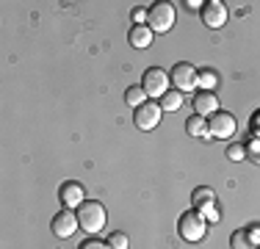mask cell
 Returning <instances> with one entry per match:
<instances>
[{
  "label": "cell",
  "instance_id": "7a4b0ae2",
  "mask_svg": "<svg viewBox=\"0 0 260 249\" xmlns=\"http://www.w3.org/2000/svg\"><path fill=\"white\" fill-rule=\"evenodd\" d=\"M75 213H78V224L86 230V233H100V230L105 227V222H108L105 205L97 202V199H86Z\"/></svg>",
  "mask_w": 260,
  "mask_h": 249
},
{
  "label": "cell",
  "instance_id": "cb8c5ba5",
  "mask_svg": "<svg viewBox=\"0 0 260 249\" xmlns=\"http://www.w3.org/2000/svg\"><path fill=\"white\" fill-rule=\"evenodd\" d=\"M133 22L136 25H144L147 22V9H136L133 11Z\"/></svg>",
  "mask_w": 260,
  "mask_h": 249
},
{
  "label": "cell",
  "instance_id": "9a60e30c",
  "mask_svg": "<svg viewBox=\"0 0 260 249\" xmlns=\"http://www.w3.org/2000/svg\"><path fill=\"white\" fill-rule=\"evenodd\" d=\"M216 202V194L213 189H208V185H200V189H194V194H191V205H194V210H202L208 208V205Z\"/></svg>",
  "mask_w": 260,
  "mask_h": 249
},
{
  "label": "cell",
  "instance_id": "603a6c76",
  "mask_svg": "<svg viewBox=\"0 0 260 249\" xmlns=\"http://www.w3.org/2000/svg\"><path fill=\"white\" fill-rule=\"evenodd\" d=\"M78 249H111L108 246V241H100V238H89V241H83Z\"/></svg>",
  "mask_w": 260,
  "mask_h": 249
},
{
  "label": "cell",
  "instance_id": "d4e9b609",
  "mask_svg": "<svg viewBox=\"0 0 260 249\" xmlns=\"http://www.w3.org/2000/svg\"><path fill=\"white\" fill-rule=\"evenodd\" d=\"M252 128H255V133H257V139H260V111L255 114V119H252Z\"/></svg>",
  "mask_w": 260,
  "mask_h": 249
},
{
  "label": "cell",
  "instance_id": "9c48e42d",
  "mask_svg": "<svg viewBox=\"0 0 260 249\" xmlns=\"http://www.w3.org/2000/svg\"><path fill=\"white\" fill-rule=\"evenodd\" d=\"M200 17H202V22H205V28H224V22H227V6L221 3V0H208L205 6H202V11H200Z\"/></svg>",
  "mask_w": 260,
  "mask_h": 249
},
{
  "label": "cell",
  "instance_id": "7402d4cb",
  "mask_svg": "<svg viewBox=\"0 0 260 249\" xmlns=\"http://www.w3.org/2000/svg\"><path fill=\"white\" fill-rule=\"evenodd\" d=\"M200 213L205 216L208 222H219V219H221V213H219V208H216V202H213V205H208V208H202Z\"/></svg>",
  "mask_w": 260,
  "mask_h": 249
},
{
  "label": "cell",
  "instance_id": "4fadbf2b",
  "mask_svg": "<svg viewBox=\"0 0 260 249\" xmlns=\"http://www.w3.org/2000/svg\"><path fill=\"white\" fill-rule=\"evenodd\" d=\"M152 36H155V34L150 30V25H147V22H144V25H133V28L127 30V42H130L136 50L150 47V45H152Z\"/></svg>",
  "mask_w": 260,
  "mask_h": 249
},
{
  "label": "cell",
  "instance_id": "ffe728a7",
  "mask_svg": "<svg viewBox=\"0 0 260 249\" xmlns=\"http://www.w3.org/2000/svg\"><path fill=\"white\" fill-rule=\"evenodd\" d=\"M108 246H111V249H127L130 241H127L125 233H111V235H108Z\"/></svg>",
  "mask_w": 260,
  "mask_h": 249
},
{
  "label": "cell",
  "instance_id": "52a82bcc",
  "mask_svg": "<svg viewBox=\"0 0 260 249\" xmlns=\"http://www.w3.org/2000/svg\"><path fill=\"white\" fill-rule=\"evenodd\" d=\"M160 116H164V108H160V103L155 100H147L144 105H139L133 114V122L139 130H155L160 124Z\"/></svg>",
  "mask_w": 260,
  "mask_h": 249
},
{
  "label": "cell",
  "instance_id": "3957f363",
  "mask_svg": "<svg viewBox=\"0 0 260 249\" xmlns=\"http://www.w3.org/2000/svg\"><path fill=\"white\" fill-rule=\"evenodd\" d=\"M169 86H172V78L160 67H150V70H144V75H141V89H144V95L150 100H160L169 91Z\"/></svg>",
  "mask_w": 260,
  "mask_h": 249
},
{
  "label": "cell",
  "instance_id": "2e32d148",
  "mask_svg": "<svg viewBox=\"0 0 260 249\" xmlns=\"http://www.w3.org/2000/svg\"><path fill=\"white\" fill-rule=\"evenodd\" d=\"M160 108H164V111H180L183 108V91L169 89L164 97H160Z\"/></svg>",
  "mask_w": 260,
  "mask_h": 249
},
{
  "label": "cell",
  "instance_id": "8992f818",
  "mask_svg": "<svg viewBox=\"0 0 260 249\" xmlns=\"http://www.w3.org/2000/svg\"><path fill=\"white\" fill-rule=\"evenodd\" d=\"M235 128V116L230 111H216L213 116H208V139H233Z\"/></svg>",
  "mask_w": 260,
  "mask_h": 249
},
{
  "label": "cell",
  "instance_id": "484cf974",
  "mask_svg": "<svg viewBox=\"0 0 260 249\" xmlns=\"http://www.w3.org/2000/svg\"><path fill=\"white\" fill-rule=\"evenodd\" d=\"M185 6H188V9H200L202 11V6H205V3H202V0H188Z\"/></svg>",
  "mask_w": 260,
  "mask_h": 249
},
{
  "label": "cell",
  "instance_id": "8fae6325",
  "mask_svg": "<svg viewBox=\"0 0 260 249\" xmlns=\"http://www.w3.org/2000/svg\"><path fill=\"white\" fill-rule=\"evenodd\" d=\"M230 249H260V227L249 224L230 235Z\"/></svg>",
  "mask_w": 260,
  "mask_h": 249
},
{
  "label": "cell",
  "instance_id": "44dd1931",
  "mask_svg": "<svg viewBox=\"0 0 260 249\" xmlns=\"http://www.w3.org/2000/svg\"><path fill=\"white\" fill-rule=\"evenodd\" d=\"M227 158L235 161V164L244 161L246 158V144H230V147H227Z\"/></svg>",
  "mask_w": 260,
  "mask_h": 249
},
{
  "label": "cell",
  "instance_id": "ba28073f",
  "mask_svg": "<svg viewBox=\"0 0 260 249\" xmlns=\"http://www.w3.org/2000/svg\"><path fill=\"white\" fill-rule=\"evenodd\" d=\"M78 227H80V224H78V213H75V210H70V208L58 210V213L53 216V222H50V230H53L55 238H70V235H75Z\"/></svg>",
  "mask_w": 260,
  "mask_h": 249
},
{
  "label": "cell",
  "instance_id": "e0dca14e",
  "mask_svg": "<svg viewBox=\"0 0 260 249\" xmlns=\"http://www.w3.org/2000/svg\"><path fill=\"white\" fill-rule=\"evenodd\" d=\"M147 100H150V97L144 95V89H141V86H130V89L125 91V103L130 105V108H139V105H144Z\"/></svg>",
  "mask_w": 260,
  "mask_h": 249
},
{
  "label": "cell",
  "instance_id": "5b68a950",
  "mask_svg": "<svg viewBox=\"0 0 260 249\" xmlns=\"http://www.w3.org/2000/svg\"><path fill=\"white\" fill-rule=\"evenodd\" d=\"M172 83H175L177 91H200V70H197L194 64H188V61H180V64L172 67Z\"/></svg>",
  "mask_w": 260,
  "mask_h": 249
},
{
  "label": "cell",
  "instance_id": "7c38bea8",
  "mask_svg": "<svg viewBox=\"0 0 260 249\" xmlns=\"http://www.w3.org/2000/svg\"><path fill=\"white\" fill-rule=\"evenodd\" d=\"M216 111H219V97L213 95V91H197L194 95V114L200 116H213Z\"/></svg>",
  "mask_w": 260,
  "mask_h": 249
},
{
  "label": "cell",
  "instance_id": "277c9868",
  "mask_svg": "<svg viewBox=\"0 0 260 249\" xmlns=\"http://www.w3.org/2000/svg\"><path fill=\"white\" fill-rule=\"evenodd\" d=\"M147 25H150L152 34H166V30H172V25H175V6L172 3H152L150 9H147Z\"/></svg>",
  "mask_w": 260,
  "mask_h": 249
},
{
  "label": "cell",
  "instance_id": "ac0fdd59",
  "mask_svg": "<svg viewBox=\"0 0 260 249\" xmlns=\"http://www.w3.org/2000/svg\"><path fill=\"white\" fill-rule=\"evenodd\" d=\"M213 86H216V72L213 70H200V89L213 91Z\"/></svg>",
  "mask_w": 260,
  "mask_h": 249
},
{
  "label": "cell",
  "instance_id": "6da1fadb",
  "mask_svg": "<svg viewBox=\"0 0 260 249\" xmlns=\"http://www.w3.org/2000/svg\"><path fill=\"white\" fill-rule=\"evenodd\" d=\"M177 233H180L183 241H188V244H197V241L205 238L208 233V219L200 213V210H185V213L177 219Z\"/></svg>",
  "mask_w": 260,
  "mask_h": 249
},
{
  "label": "cell",
  "instance_id": "5bb4252c",
  "mask_svg": "<svg viewBox=\"0 0 260 249\" xmlns=\"http://www.w3.org/2000/svg\"><path fill=\"white\" fill-rule=\"evenodd\" d=\"M185 133L194 136V139H208V116L191 114L188 119H185Z\"/></svg>",
  "mask_w": 260,
  "mask_h": 249
},
{
  "label": "cell",
  "instance_id": "d6986e66",
  "mask_svg": "<svg viewBox=\"0 0 260 249\" xmlns=\"http://www.w3.org/2000/svg\"><path fill=\"white\" fill-rule=\"evenodd\" d=\"M246 161H252V164L260 166V139L257 136L252 141H246Z\"/></svg>",
  "mask_w": 260,
  "mask_h": 249
},
{
  "label": "cell",
  "instance_id": "30bf717a",
  "mask_svg": "<svg viewBox=\"0 0 260 249\" xmlns=\"http://www.w3.org/2000/svg\"><path fill=\"white\" fill-rule=\"evenodd\" d=\"M58 199H61V205H64V208L78 210L80 205L86 202V197H83V183H78V180H67V183H61Z\"/></svg>",
  "mask_w": 260,
  "mask_h": 249
}]
</instances>
